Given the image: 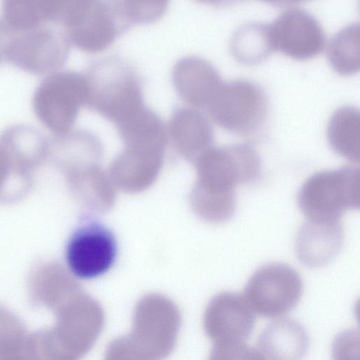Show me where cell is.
<instances>
[{
	"label": "cell",
	"mask_w": 360,
	"mask_h": 360,
	"mask_svg": "<svg viewBox=\"0 0 360 360\" xmlns=\"http://www.w3.org/2000/svg\"><path fill=\"white\" fill-rule=\"evenodd\" d=\"M54 324L28 335L26 349L32 360H82L104 326L101 304L83 291L53 311Z\"/></svg>",
	"instance_id": "6da1fadb"
},
{
	"label": "cell",
	"mask_w": 360,
	"mask_h": 360,
	"mask_svg": "<svg viewBox=\"0 0 360 360\" xmlns=\"http://www.w3.org/2000/svg\"><path fill=\"white\" fill-rule=\"evenodd\" d=\"M181 314L168 297L150 293L136 303L129 334L112 340L103 360H164L173 351Z\"/></svg>",
	"instance_id": "7a4b0ae2"
},
{
	"label": "cell",
	"mask_w": 360,
	"mask_h": 360,
	"mask_svg": "<svg viewBox=\"0 0 360 360\" xmlns=\"http://www.w3.org/2000/svg\"><path fill=\"white\" fill-rule=\"evenodd\" d=\"M85 75L89 85L86 107L115 125L146 105L141 77L123 58L114 56L94 60Z\"/></svg>",
	"instance_id": "3957f363"
},
{
	"label": "cell",
	"mask_w": 360,
	"mask_h": 360,
	"mask_svg": "<svg viewBox=\"0 0 360 360\" xmlns=\"http://www.w3.org/2000/svg\"><path fill=\"white\" fill-rule=\"evenodd\" d=\"M297 204L308 220L339 221L347 210L359 207V169L345 166L316 172L297 194Z\"/></svg>",
	"instance_id": "277c9868"
},
{
	"label": "cell",
	"mask_w": 360,
	"mask_h": 360,
	"mask_svg": "<svg viewBox=\"0 0 360 360\" xmlns=\"http://www.w3.org/2000/svg\"><path fill=\"white\" fill-rule=\"evenodd\" d=\"M89 85L85 73L60 70L39 83L32 96V108L41 123L53 134L72 129L79 110L86 106Z\"/></svg>",
	"instance_id": "5b68a950"
},
{
	"label": "cell",
	"mask_w": 360,
	"mask_h": 360,
	"mask_svg": "<svg viewBox=\"0 0 360 360\" xmlns=\"http://www.w3.org/2000/svg\"><path fill=\"white\" fill-rule=\"evenodd\" d=\"M130 25L122 1H72L63 30L70 45L89 53L105 50Z\"/></svg>",
	"instance_id": "8992f818"
},
{
	"label": "cell",
	"mask_w": 360,
	"mask_h": 360,
	"mask_svg": "<svg viewBox=\"0 0 360 360\" xmlns=\"http://www.w3.org/2000/svg\"><path fill=\"white\" fill-rule=\"evenodd\" d=\"M195 186L214 193H235L240 184L255 181L262 171L261 158L249 143L212 146L194 162Z\"/></svg>",
	"instance_id": "52a82bcc"
},
{
	"label": "cell",
	"mask_w": 360,
	"mask_h": 360,
	"mask_svg": "<svg viewBox=\"0 0 360 360\" xmlns=\"http://www.w3.org/2000/svg\"><path fill=\"white\" fill-rule=\"evenodd\" d=\"M206 112L223 129L233 134L250 135L264 122L268 98L257 83L246 79L233 80L222 84Z\"/></svg>",
	"instance_id": "ba28073f"
},
{
	"label": "cell",
	"mask_w": 360,
	"mask_h": 360,
	"mask_svg": "<svg viewBox=\"0 0 360 360\" xmlns=\"http://www.w3.org/2000/svg\"><path fill=\"white\" fill-rule=\"evenodd\" d=\"M53 24L12 32L6 60L31 74H51L66 63L70 44L64 30Z\"/></svg>",
	"instance_id": "9c48e42d"
},
{
	"label": "cell",
	"mask_w": 360,
	"mask_h": 360,
	"mask_svg": "<svg viewBox=\"0 0 360 360\" xmlns=\"http://www.w3.org/2000/svg\"><path fill=\"white\" fill-rule=\"evenodd\" d=\"M303 285L298 272L283 263H269L250 278L244 298L253 311L266 318L283 316L293 309L302 295Z\"/></svg>",
	"instance_id": "30bf717a"
},
{
	"label": "cell",
	"mask_w": 360,
	"mask_h": 360,
	"mask_svg": "<svg viewBox=\"0 0 360 360\" xmlns=\"http://www.w3.org/2000/svg\"><path fill=\"white\" fill-rule=\"evenodd\" d=\"M117 255L114 235L103 225L90 222L79 227L66 248V261L71 274L79 278L92 279L106 273Z\"/></svg>",
	"instance_id": "8fae6325"
},
{
	"label": "cell",
	"mask_w": 360,
	"mask_h": 360,
	"mask_svg": "<svg viewBox=\"0 0 360 360\" xmlns=\"http://www.w3.org/2000/svg\"><path fill=\"white\" fill-rule=\"evenodd\" d=\"M269 29L273 49L294 59L313 58L325 46L326 35L321 24L302 8L283 11L269 24Z\"/></svg>",
	"instance_id": "7c38bea8"
},
{
	"label": "cell",
	"mask_w": 360,
	"mask_h": 360,
	"mask_svg": "<svg viewBox=\"0 0 360 360\" xmlns=\"http://www.w3.org/2000/svg\"><path fill=\"white\" fill-rule=\"evenodd\" d=\"M255 322L254 311L244 297L229 291L212 297L203 316L204 330L214 343L243 342Z\"/></svg>",
	"instance_id": "4fadbf2b"
},
{
	"label": "cell",
	"mask_w": 360,
	"mask_h": 360,
	"mask_svg": "<svg viewBox=\"0 0 360 360\" xmlns=\"http://www.w3.org/2000/svg\"><path fill=\"white\" fill-rule=\"evenodd\" d=\"M172 81L182 100L205 111L224 83L211 63L195 56L182 57L175 63Z\"/></svg>",
	"instance_id": "5bb4252c"
},
{
	"label": "cell",
	"mask_w": 360,
	"mask_h": 360,
	"mask_svg": "<svg viewBox=\"0 0 360 360\" xmlns=\"http://www.w3.org/2000/svg\"><path fill=\"white\" fill-rule=\"evenodd\" d=\"M168 140L186 160L195 162L214 143L212 124L202 112L188 106L175 108L167 127Z\"/></svg>",
	"instance_id": "9a60e30c"
},
{
	"label": "cell",
	"mask_w": 360,
	"mask_h": 360,
	"mask_svg": "<svg viewBox=\"0 0 360 360\" xmlns=\"http://www.w3.org/2000/svg\"><path fill=\"white\" fill-rule=\"evenodd\" d=\"M49 138L48 160L65 175L99 165L103 147L97 135L86 129H71Z\"/></svg>",
	"instance_id": "2e32d148"
},
{
	"label": "cell",
	"mask_w": 360,
	"mask_h": 360,
	"mask_svg": "<svg viewBox=\"0 0 360 360\" xmlns=\"http://www.w3.org/2000/svg\"><path fill=\"white\" fill-rule=\"evenodd\" d=\"M165 153L124 147L111 162L108 175L115 187L137 193L150 187L163 165Z\"/></svg>",
	"instance_id": "e0dca14e"
},
{
	"label": "cell",
	"mask_w": 360,
	"mask_h": 360,
	"mask_svg": "<svg viewBox=\"0 0 360 360\" xmlns=\"http://www.w3.org/2000/svg\"><path fill=\"white\" fill-rule=\"evenodd\" d=\"M343 240L344 231L340 221L307 220L301 226L296 238V255L307 266H323L338 254Z\"/></svg>",
	"instance_id": "ac0fdd59"
},
{
	"label": "cell",
	"mask_w": 360,
	"mask_h": 360,
	"mask_svg": "<svg viewBox=\"0 0 360 360\" xmlns=\"http://www.w3.org/2000/svg\"><path fill=\"white\" fill-rule=\"evenodd\" d=\"M81 291L73 275L56 263L39 266L29 282V294L32 303L53 312Z\"/></svg>",
	"instance_id": "d6986e66"
},
{
	"label": "cell",
	"mask_w": 360,
	"mask_h": 360,
	"mask_svg": "<svg viewBox=\"0 0 360 360\" xmlns=\"http://www.w3.org/2000/svg\"><path fill=\"white\" fill-rule=\"evenodd\" d=\"M0 143L18 169L32 172L48 160L49 138L30 124H15L0 134Z\"/></svg>",
	"instance_id": "ffe728a7"
},
{
	"label": "cell",
	"mask_w": 360,
	"mask_h": 360,
	"mask_svg": "<svg viewBox=\"0 0 360 360\" xmlns=\"http://www.w3.org/2000/svg\"><path fill=\"white\" fill-rule=\"evenodd\" d=\"M309 345L305 328L291 319L269 323L258 338V347L266 360H302Z\"/></svg>",
	"instance_id": "44dd1931"
},
{
	"label": "cell",
	"mask_w": 360,
	"mask_h": 360,
	"mask_svg": "<svg viewBox=\"0 0 360 360\" xmlns=\"http://www.w3.org/2000/svg\"><path fill=\"white\" fill-rule=\"evenodd\" d=\"M115 127L124 147L165 151L169 141L167 126L162 118L146 105Z\"/></svg>",
	"instance_id": "7402d4cb"
},
{
	"label": "cell",
	"mask_w": 360,
	"mask_h": 360,
	"mask_svg": "<svg viewBox=\"0 0 360 360\" xmlns=\"http://www.w3.org/2000/svg\"><path fill=\"white\" fill-rule=\"evenodd\" d=\"M72 193L85 207L96 212L109 210L115 201V186L99 165L86 167L66 175Z\"/></svg>",
	"instance_id": "603a6c76"
},
{
	"label": "cell",
	"mask_w": 360,
	"mask_h": 360,
	"mask_svg": "<svg viewBox=\"0 0 360 360\" xmlns=\"http://www.w3.org/2000/svg\"><path fill=\"white\" fill-rule=\"evenodd\" d=\"M327 138L331 148L352 162H359V110L345 105L337 109L327 127Z\"/></svg>",
	"instance_id": "cb8c5ba5"
},
{
	"label": "cell",
	"mask_w": 360,
	"mask_h": 360,
	"mask_svg": "<svg viewBox=\"0 0 360 360\" xmlns=\"http://www.w3.org/2000/svg\"><path fill=\"white\" fill-rule=\"evenodd\" d=\"M230 50L242 64L252 65L263 61L274 51L269 24L252 22L241 25L231 37Z\"/></svg>",
	"instance_id": "d4e9b609"
},
{
	"label": "cell",
	"mask_w": 360,
	"mask_h": 360,
	"mask_svg": "<svg viewBox=\"0 0 360 360\" xmlns=\"http://www.w3.org/2000/svg\"><path fill=\"white\" fill-rule=\"evenodd\" d=\"M327 57L331 67L342 75L359 70V24L353 22L338 31L330 41Z\"/></svg>",
	"instance_id": "484cf974"
},
{
	"label": "cell",
	"mask_w": 360,
	"mask_h": 360,
	"mask_svg": "<svg viewBox=\"0 0 360 360\" xmlns=\"http://www.w3.org/2000/svg\"><path fill=\"white\" fill-rule=\"evenodd\" d=\"M2 20L13 33L49 24V1H4Z\"/></svg>",
	"instance_id": "4316f807"
},
{
	"label": "cell",
	"mask_w": 360,
	"mask_h": 360,
	"mask_svg": "<svg viewBox=\"0 0 360 360\" xmlns=\"http://www.w3.org/2000/svg\"><path fill=\"white\" fill-rule=\"evenodd\" d=\"M190 202L195 214L210 223H221L230 219L236 210L235 193H217L193 186Z\"/></svg>",
	"instance_id": "83f0119b"
},
{
	"label": "cell",
	"mask_w": 360,
	"mask_h": 360,
	"mask_svg": "<svg viewBox=\"0 0 360 360\" xmlns=\"http://www.w3.org/2000/svg\"><path fill=\"white\" fill-rule=\"evenodd\" d=\"M27 336L21 319L0 306V360L25 351Z\"/></svg>",
	"instance_id": "f1b7e54d"
},
{
	"label": "cell",
	"mask_w": 360,
	"mask_h": 360,
	"mask_svg": "<svg viewBox=\"0 0 360 360\" xmlns=\"http://www.w3.org/2000/svg\"><path fill=\"white\" fill-rule=\"evenodd\" d=\"M30 175L20 171L13 163L8 153L0 143V200H12L13 197L10 186L18 198L20 194L15 186L24 193L30 187Z\"/></svg>",
	"instance_id": "f546056e"
},
{
	"label": "cell",
	"mask_w": 360,
	"mask_h": 360,
	"mask_svg": "<svg viewBox=\"0 0 360 360\" xmlns=\"http://www.w3.org/2000/svg\"><path fill=\"white\" fill-rule=\"evenodd\" d=\"M167 4L165 1H122L124 12L131 27L159 20L165 13Z\"/></svg>",
	"instance_id": "4dcf8cb0"
},
{
	"label": "cell",
	"mask_w": 360,
	"mask_h": 360,
	"mask_svg": "<svg viewBox=\"0 0 360 360\" xmlns=\"http://www.w3.org/2000/svg\"><path fill=\"white\" fill-rule=\"evenodd\" d=\"M208 360H266L262 353L243 342L214 343Z\"/></svg>",
	"instance_id": "1f68e13d"
},
{
	"label": "cell",
	"mask_w": 360,
	"mask_h": 360,
	"mask_svg": "<svg viewBox=\"0 0 360 360\" xmlns=\"http://www.w3.org/2000/svg\"><path fill=\"white\" fill-rule=\"evenodd\" d=\"M359 334L347 330L339 333L332 346L333 360H359Z\"/></svg>",
	"instance_id": "d6a6232c"
},
{
	"label": "cell",
	"mask_w": 360,
	"mask_h": 360,
	"mask_svg": "<svg viewBox=\"0 0 360 360\" xmlns=\"http://www.w3.org/2000/svg\"><path fill=\"white\" fill-rule=\"evenodd\" d=\"M11 36L12 32L0 19V63L6 60V53Z\"/></svg>",
	"instance_id": "836d02e7"
},
{
	"label": "cell",
	"mask_w": 360,
	"mask_h": 360,
	"mask_svg": "<svg viewBox=\"0 0 360 360\" xmlns=\"http://www.w3.org/2000/svg\"><path fill=\"white\" fill-rule=\"evenodd\" d=\"M4 360H32L30 355L28 354L27 349L18 354L14 355L13 356L8 357Z\"/></svg>",
	"instance_id": "e575fe53"
},
{
	"label": "cell",
	"mask_w": 360,
	"mask_h": 360,
	"mask_svg": "<svg viewBox=\"0 0 360 360\" xmlns=\"http://www.w3.org/2000/svg\"><path fill=\"white\" fill-rule=\"evenodd\" d=\"M51 17H52V1H51Z\"/></svg>",
	"instance_id": "d590c367"
},
{
	"label": "cell",
	"mask_w": 360,
	"mask_h": 360,
	"mask_svg": "<svg viewBox=\"0 0 360 360\" xmlns=\"http://www.w3.org/2000/svg\"><path fill=\"white\" fill-rule=\"evenodd\" d=\"M52 24H53V18H52Z\"/></svg>",
	"instance_id": "8d00e7d4"
}]
</instances>
